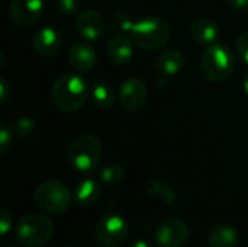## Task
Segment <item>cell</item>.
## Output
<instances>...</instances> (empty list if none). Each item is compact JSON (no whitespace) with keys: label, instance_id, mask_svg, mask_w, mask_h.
<instances>
[{"label":"cell","instance_id":"5b68a950","mask_svg":"<svg viewBox=\"0 0 248 247\" xmlns=\"http://www.w3.org/2000/svg\"><path fill=\"white\" fill-rule=\"evenodd\" d=\"M54 236L52 221L38 213L22 217L16 226V239L26 247H42L49 243Z\"/></svg>","mask_w":248,"mask_h":247},{"label":"cell","instance_id":"4fadbf2b","mask_svg":"<svg viewBox=\"0 0 248 247\" xmlns=\"http://www.w3.org/2000/svg\"><path fill=\"white\" fill-rule=\"evenodd\" d=\"M68 63L76 71H90L96 64V51L87 42H76L68 51Z\"/></svg>","mask_w":248,"mask_h":247},{"label":"cell","instance_id":"d6a6232c","mask_svg":"<svg viewBox=\"0 0 248 247\" xmlns=\"http://www.w3.org/2000/svg\"><path fill=\"white\" fill-rule=\"evenodd\" d=\"M64 247H73V246H64Z\"/></svg>","mask_w":248,"mask_h":247},{"label":"cell","instance_id":"d6986e66","mask_svg":"<svg viewBox=\"0 0 248 247\" xmlns=\"http://www.w3.org/2000/svg\"><path fill=\"white\" fill-rule=\"evenodd\" d=\"M92 98L96 106L99 108H110L115 102V90L106 82H97L92 87Z\"/></svg>","mask_w":248,"mask_h":247},{"label":"cell","instance_id":"30bf717a","mask_svg":"<svg viewBox=\"0 0 248 247\" xmlns=\"http://www.w3.org/2000/svg\"><path fill=\"white\" fill-rule=\"evenodd\" d=\"M147 86L141 79L125 80L119 87V102L128 111H138L147 102Z\"/></svg>","mask_w":248,"mask_h":247},{"label":"cell","instance_id":"603a6c76","mask_svg":"<svg viewBox=\"0 0 248 247\" xmlns=\"http://www.w3.org/2000/svg\"><path fill=\"white\" fill-rule=\"evenodd\" d=\"M33 130H35V122L29 116H20L15 121V131L20 137H26V135L32 134Z\"/></svg>","mask_w":248,"mask_h":247},{"label":"cell","instance_id":"7a4b0ae2","mask_svg":"<svg viewBox=\"0 0 248 247\" xmlns=\"http://www.w3.org/2000/svg\"><path fill=\"white\" fill-rule=\"evenodd\" d=\"M235 68V57L224 44H212L199 61V71L203 79L212 83L228 80Z\"/></svg>","mask_w":248,"mask_h":247},{"label":"cell","instance_id":"7c38bea8","mask_svg":"<svg viewBox=\"0 0 248 247\" xmlns=\"http://www.w3.org/2000/svg\"><path fill=\"white\" fill-rule=\"evenodd\" d=\"M61 35L54 28H42L32 38V48L42 57H49L60 49Z\"/></svg>","mask_w":248,"mask_h":247},{"label":"cell","instance_id":"3957f363","mask_svg":"<svg viewBox=\"0 0 248 247\" xmlns=\"http://www.w3.org/2000/svg\"><path fill=\"white\" fill-rule=\"evenodd\" d=\"M102 159V144L92 134L76 137L67 150L68 165L80 173H92L97 169Z\"/></svg>","mask_w":248,"mask_h":247},{"label":"cell","instance_id":"277c9868","mask_svg":"<svg viewBox=\"0 0 248 247\" xmlns=\"http://www.w3.org/2000/svg\"><path fill=\"white\" fill-rule=\"evenodd\" d=\"M132 41L145 51H155L167 45L170 28L166 20L157 16H147L137 20L131 29Z\"/></svg>","mask_w":248,"mask_h":247},{"label":"cell","instance_id":"8992f818","mask_svg":"<svg viewBox=\"0 0 248 247\" xmlns=\"http://www.w3.org/2000/svg\"><path fill=\"white\" fill-rule=\"evenodd\" d=\"M35 205L48 214H61L71 207V194L60 181H45L33 192Z\"/></svg>","mask_w":248,"mask_h":247},{"label":"cell","instance_id":"f1b7e54d","mask_svg":"<svg viewBox=\"0 0 248 247\" xmlns=\"http://www.w3.org/2000/svg\"><path fill=\"white\" fill-rule=\"evenodd\" d=\"M228 4L237 10H244L248 7V0H227Z\"/></svg>","mask_w":248,"mask_h":247},{"label":"cell","instance_id":"4dcf8cb0","mask_svg":"<svg viewBox=\"0 0 248 247\" xmlns=\"http://www.w3.org/2000/svg\"><path fill=\"white\" fill-rule=\"evenodd\" d=\"M243 90L248 96V73L244 76V80H243Z\"/></svg>","mask_w":248,"mask_h":247},{"label":"cell","instance_id":"1f68e13d","mask_svg":"<svg viewBox=\"0 0 248 247\" xmlns=\"http://www.w3.org/2000/svg\"><path fill=\"white\" fill-rule=\"evenodd\" d=\"M1 247H16V246H15L13 243H4Z\"/></svg>","mask_w":248,"mask_h":247},{"label":"cell","instance_id":"9a60e30c","mask_svg":"<svg viewBox=\"0 0 248 247\" xmlns=\"http://www.w3.org/2000/svg\"><path fill=\"white\" fill-rule=\"evenodd\" d=\"M192 36L202 45H212L218 39L219 28L218 25L209 17L196 19L190 26Z\"/></svg>","mask_w":248,"mask_h":247},{"label":"cell","instance_id":"5bb4252c","mask_svg":"<svg viewBox=\"0 0 248 247\" xmlns=\"http://www.w3.org/2000/svg\"><path fill=\"white\" fill-rule=\"evenodd\" d=\"M106 52H108V57H109L110 63H113L116 66L126 64L134 55L132 39H129L128 36H125L122 33L116 35V36L110 38V41L108 42Z\"/></svg>","mask_w":248,"mask_h":247},{"label":"cell","instance_id":"44dd1931","mask_svg":"<svg viewBox=\"0 0 248 247\" xmlns=\"http://www.w3.org/2000/svg\"><path fill=\"white\" fill-rule=\"evenodd\" d=\"M150 188H151V194L153 195H157L160 197L161 201H164L166 204H170L174 201L176 198V194L170 189V186L164 182H160V181H151L150 182Z\"/></svg>","mask_w":248,"mask_h":247},{"label":"cell","instance_id":"cb8c5ba5","mask_svg":"<svg viewBox=\"0 0 248 247\" xmlns=\"http://www.w3.org/2000/svg\"><path fill=\"white\" fill-rule=\"evenodd\" d=\"M12 146V127L6 122H0V154H4Z\"/></svg>","mask_w":248,"mask_h":247},{"label":"cell","instance_id":"6da1fadb","mask_svg":"<svg viewBox=\"0 0 248 247\" xmlns=\"http://www.w3.org/2000/svg\"><path fill=\"white\" fill-rule=\"evenodd\" d=\"M89 96L87 82L77 73H64L52 84L51 99L62 112H74L80 109Z\"/></svg>","mask_w":248,"mask_h":247},{"label":"cell","instance_id":"ffe728a7","mask_svg":"<svg viewBox=\"0 0 248 247\" xmlns=\"http://www.w3.org/2000/svg\"><path fill=\"white\" fill-rule=\"evenodd\" d=\"M125 178V170L118 163H108L100 169V181L106 185H116L121 183Z\"/></svg>","mask_w":248,"mask_h":247},{"label":"cell","instance_id":"484cf974","mask_svg":"<svg viewBox=\"0 0 248 247\" xmlns=\"http://www.w3.org/2000/svg\"><path fill=\"white\" fill-rule=\"evenodd\" d=\"M237 52L240 58L248 64V31L243 32L237 39Z\"/></svg>","mask_w":248,"mask_h":247},{"label":"cell","instance_id":"e0dca14e","mask_svg":"<svg viewBox=\"0 0 248 247\" xmlns=\"http://www.w3.org/2000/svg\"><path fill=\"white\" fill-rule=\"evenodd\" d=\"M238 243V231L235 227L221 224L214 227L208 234L209 247H235Z\"/></svg>","mask_w":248,"mask_h":247},{"label":"cell","instance_id":"2e32d148","mask_svg":"<svg viewBox=\"0 0 248 247\" xmlns=\"http://www.w3.org/2000/svg\"><path fill=\"white\" fill-rule=\"evenodd\" d=\"M102 197V186L94 179H84L76 188V201L81 207L94 205Z\"/></svg>","mask_w":248,"mask_h":247},{"label":"cell","instance_id":"52a82bcc","mask_svg":"<svg viewBox=\"0 0 248 247\" xmlns=\"http://www.w3.org/2000/svg\"><path fill=\"white\" fill-rule=\"evenodd\" d=\"M129 234L128 223L116 214L103 217L94 230L96 240L103 247H119L122 246Z\"/></svg>","mask_w":248,"mask_h":247},{"label":"cell","instance_id":"ba28073f","mask_svg":"<svg viewBox=\"0 0 248 247\" xmlns=\"http://www.w3.org/2000/svg\"><path fill=\"white\" fill-rule=\"evenodd\" d=\"M187 224L177 217L163 220L155 230V240L160 247H182L187 242Z\"/></svg>","mask_w":248,"mask_h":247},{"label":"cell","instance_id":"4316f807","mask_svg":"<svg viewBox=\"0 0 248 247\" xmlns=\"http://www.w3.org/2000/svg\"><path fill=\"white\" fill-rule=\"evenodd\" d=\"M12 224H13L12 214H10L6 208H1V211H0V233H1L3 236H6V234L10 231Z\"/></svg>","mask_w":248,"mask_h":247},{"label":"cell","instance_id":"8fae6325","mask_svg":"<svg viewBox=\"0 0 248 247\" xmlns=\"http://www.w3.org/2000/svg\"><path fill=\"white\" fill-rule=\"evenodd\" d=\"M76 29L84 39L96 41L105 33V19L97 10H83L76 17Z\"/></svg>","mask_w":248,"mask_h":247},{"label":"cell","instance_id":"9c48e42d","mask_svg":"<svg viewBox=\"0 0 248 247\" xmlns=\"http://www.w3.org/2000/svg\"><path fill=\"white\" fill-rule=\"evenodd\" d=\"M44 13L42 0H10L9 16L20 26H29L39 20Z\"/></svg>","mask_w":248,"mask_h":247},{"label":"cell","instance_id":"d4e9b609","mask_svg":"<svg viewBox=\"0 0 248 247\" xmlns=\"http://www.w3.org/2000/svg\"><path fill=\"white\" fill-rule=\"evenodd\" d=\"M57 9L64 15V16H71L77 13L78 10V3L77 0H58Z\"/></svg>","mask_w":248,"mask_h":247},{"label":"cell","instance_id":"7402d4cb","mask_svg":"<svg viewBox=\"0 0 248 247\" xmlns=\"http://www.w3.org/2000/svg\"><path fill=\"white\" fill-rule=\"evenodd\" d=\"M134 20L128 16V13L124 12H115L110 16V25L113 29L119 31V32H131L132 26H134Z\"/></svg>","mask_w":248,"mask_h":247},{"label":"cell","instance_id":"83f0119b","mask_svg":"<svg viewBox=\"0 0 248 247\" xmlns=\"http://www.w3.org/2000/svg\"><path fill=\"white\" fill-rule=\"evenodd\" d=\"M10 95V86L4 77H0V100L6 102Z\"/></svg>","mask_w":248,"mask_h":247},{"label":"cell","instance_id":"ac0fdd59","mask_svg":"<svg viewBox=\"0 0 248 247\" xmlns=\"http://www.w3.org/2000/svg\"><path fill=\"white\" fill-rule=\"evenodd\" d=\"M185 66V57L179 49H166L157 58V68L166 76L177 74Z\"/></svg>","mask_w":248,"mask_h":247},{"label":"cell","instance_id":"f546056e","mask_svg":"<svg viewBox=\"0 0 248 247\" xmlns=\"http://www.w3.org/2000/svg\"><path fill=\"white\" fill-rule=\"evenodd\" d=\"M129 247H151V245L147 242V240H144V239H140V240H135L132 245Z\"/></svg>","mask_w":248,"mask_h":247}]
</instances>
